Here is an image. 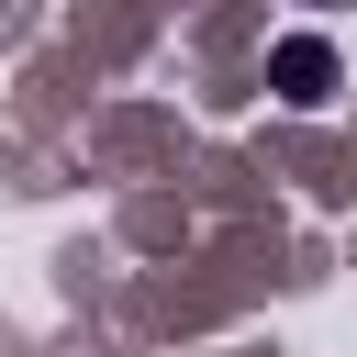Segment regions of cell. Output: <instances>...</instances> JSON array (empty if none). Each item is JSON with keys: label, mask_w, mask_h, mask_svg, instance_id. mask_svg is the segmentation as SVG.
Segmentation results:
<instances>
[{"label": "cell", "mask_w": 357, "mask_h": 357, "mask_svg": "<svg viewBox=\"0 0 357 357\" xmlns=\"http://www.w3.org/2000/svg\"><path fill=\"white\" fill-rule=\"evenodd\" d=\"M268 78H279V100H324V89H335V45H324V33H290V45L268 56Z\"/></svg>", "instance_id": "6da1fadb"}]
</instances>
